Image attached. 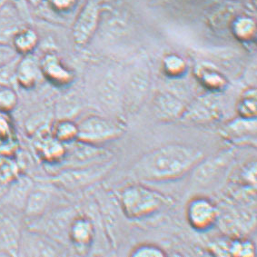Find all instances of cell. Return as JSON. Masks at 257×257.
Segmentation results:
<instances>
[{
	"label": "cell",
	"mask_w": 257,
	"mask_h": 257,
	"mask_svg": "<svg viewBox=\"0 0 257 257\" xmlns=\"http://www.w3.org/2000/svg\"><path fill=\"white\" fill-rule=\"evenodd\" d=\"M204 153L184 144H169L145 154L135 164L133 175L146 181H170L180 178L197 167Z\"/></svg>",
	"instance_id": "cell-1"
},
{
	"label": "cell",
	"mask_w": 257,
	"mask_h": 257,
	"mask_svg": "<svg viewBox=\"0 0 257 257\" xmlns=\"http://www.w3.org/2000/svg\"><path fill=\"white\" fill-rule=\"evenodd\" d=\"M119 202L124 214L134 220L149 217L170 204L167 196L141 184L124 187L120 193Z\"/></svg>",
	"instance_id": "cell-2"
},
{
	"label": "cell",
	"mask_w": 257,
	"mask_h": 257,
	"mask_svg": "<svg viewBox=\"0 0 257 257\" xmlns=\"http://www.w3.org/2000/svg\"><path fill=\"white\" fill-rule=\"evenodd\" d=\"M77 139L93 145L114 140L124 132V124L100 115H89L77 124Z\"/></svg>",
	"instance_id": "cell-3"
},
{
	"label": "cell",
	"mask_w": 257,
	"mask_h": 257,
	"mask_svg": "<svg viewBox=\"0 0 257 257\" xmlns=\"http://www.w3.org/2000/svg\"><path fill=\"white\" fill-rule=\"evenodd\" d=\"M100 18L101 8L98 0H86L72 28V38L76 46L85 47L90 42L98 29Z\"/></svg>",
	"instance_id": "cell-4"
},
{
	"label": "cell",
	"mask_w": 257,
	"mask_h": 257,
	"mask_svg": "<svg viewBox=\"0 0 257 257\" xmlns=\"http://www.w3.org/2000/svg\"><path fill=\"white\" fill-rule=\"evenodd\" d=\"M66 152L62 163L66 168L87 167L100 163L106 162L108 152L98 148L97 145L86 143L76 139L70 143L65 144Z\"/></svg>",
	"instance_id": "cell-5"
},
{
	"label": "cell",
	"mask_w": 257,
	"mask_h": 257,
	"mask_svg": "<svg viewBox=\"0 0 257 257\" xmlns=\"http://www.w3.org/2000/svg\"><path fill=\"white\" fill-rule=\"evenodd\" d=\"M186 219L191 227L204 232L214 226L218 218V209L206 197L193 198L186 206Z\"/></svg>",
	"instance_id": "cell-6"
},
{
	"label": "cell",
	"mask_w": 257,
	"mask_h": 257,
	"mask_svg": "<svg viewBox=\"0 0 257 257\" xmlns=\"http://www.w3.org/2000/svg\"><path fill=\"white\" fill-rule=\"evenodd\" d=\"M110 167L108 163L104 162L87 167L66 168L57 176L56 182L67 188L82 187L100 179Z\"/></svg>",
	"instance_id": "cell-7"
},
{
	"label": "cell",
	"mask_w": 257,
	"mask_h": 257,
	"mask_svg": "<svg viewBox=\"0 0 257 257\" xmlns=\"http://www.w3.org/2000/svg\"><path fill=\"white\" fill-rule=\"evenodd\" d=\"M41 75L53 85L66 86L74 80V73L54 53H48L39 62Z\"/></svg>",
	"instance_id": "cell-8"
},
{
	"label": "cell",
	"mask_w": 257,
	"mask_h": 257,
	"mask_svg": "<svg viewBox=\"0 0 257 257\" xmlns=\"http://www.w3.org/2000/svg\"><path fill=\"white\" fill-rule=\"evenodd\" d=\"M155 114L162 121H174L182 118L186 112L185 102L170 92L158 93L153 101Z\"/></svg>",
	"instance_id": "cell-9"
},
{
	"label": "cell",
	"mask_w": 257,
	"mask_h": 257,
	"mask_svg": "<svg viewBox=\"0 0 257 257\" xmlns=\"http://www.w3.org/2000/svg\"><path fill=\"white\" fill-rule=\"evenodd\" d=\"M221 114L218 100L214 96H201L190 105L186 106V112L182 118L193 122H210L219 117Z\"/></svg>",
	"instance_id": "cell-10"
},
{
	"label": "cell",
	"mask_w": 257,
	"mask_h": 257,
	"mask_svg": "<svg viewBox=\"0 0 257 257\" xmlns=\"http://www.w3.org/2000/svg\"><path fill=\"white\" fill-rule=\"evenodd\" d=\"M195 76L201 85L212 93L221 92L228 85L224 74L207 63H201L195 67Z\"/></svg>",
	"instance_id": "cell-11"
},
{
	"label": "cell",
	"mask_w": 257,
	"mask_h": 257,
	"mask_svg": "<svg viewBox=\"0 0 257 257\" xmlns=\"http://www.w3.org/2000/svg\"><path fill=\"white\" fill-rule=\"evenodd\" d=\"M41 75L39 63L31 54L19 58L16 69V80L24 88H32L37 85Z\"/></svg>",
	"instance_id": "cell-12"
},
{
	"label": "cell",
	"mask_w": 257,
	"mask_h": 257,
	"mask_svg": "<svg viewBox=\"0 0 257 257\" xmlns=\"http://www.w3.org/2000/svg\"><path fill=\"white\" fill-rule=\"evenodd\" d=\"M56 248L46 239L32 232L23 233L20 236L19 252L26 255H56Z\"/></svg>",
	"instance_id": "cell-13"
},
{
	"label": "cell",
	"mask_w": 257,
	"mask_h": 257,
	"mask_svg": "<svg viewBox=\"0 0 257 257\" xmlns=\"http://www.w3.org/2000/svg\"><path fill=\"white\" fill-rule=\"evenodd\" d=\"M223 132L226 138L234 142L254 139L256 135V118H243L239 116L226 124Z\"/></svg>",
	"instance_id": "cell-14"
},
{
	"label": "cell",
	"mask_w": 257,
	"mask_h": 257,
	"mask_svg": "<svg viewBox=\"0 0 257 257\" xmlns=\"http://www.w3.org/2000/svg\"><path fill=\"white\" fill-rule=\"evenodd\" d=\"M94 234V225L88 218L77 217L72 222L69 228V237L76 247H87L92 243Z\"/></svg>",
	"instance_id": "cell-15"
},
{
	"label": "cell",
	"mask_w": 257,
	"mask_h": 257,
	"mask_svg": "<svg viewBox=\"0 0 257 257\" xmlns=\"http://www.w3.org/2000/svg\"><path fill=\"white\" fill-rule=\"evenodd\" d=\"M230 29L233 37L243 43H250L256 37L255 20L247 15H236L230 24Z\"/></svg>",
	"instance_id": "cell-16"
},
{
	"label": "cell",
	"mask_w": 257,
	"mask_h": 257,
	"mask_svg": "<svg viewBox=\"0 0 257 257\" xmlns=\"http://www.w3.org/2000/svg\"><path fill=\"white\" fill-rule=\"evenodd\" d=\"M149 78L147 72L143 69L135 72L129 81V106L133 107L139 105L148 89Z\"/></svg>",
	"instance_id": "cell-17"
},
{
	"label": "cell",
	"mask_w": 257,
	"mask_h": 257,
	"mask_svg": "<svg viewBox=\"0 0 257 257\" xmlns=\"http://www.w3.org/2000/svg\"><path fill=\"white\" fill-rule=\"evenodd\" d=\"M38 34L31 28L20 29L12 38L15 51L22 56L29 55L33 52L38 47Z\"/></svg>",
	"instance_id": "cell-18"
},
{
	"label": "cell",
	"mask_w": 257,
	"mask_h": 257,
	"mask_svg": "<svg viewBox=\"0 0 257 257\" xmlns=\"http://www.w3.org/2000/svg\"><path fill=\"white\" fill-rule=\"evenodd\" d=\"M38 152L45 160L49 163H59L63 159L66 152L65 144L58 141L57 138H42L38 141Z\"/></svg>",
	"instance_id": "cell-19"
},
{
	"label": "cell",
	"mask_w": 257,
	"mask_h": 257,
	"mask_svg": "<svg viewBox=\"0 0 257 257\" xmlns=\"http://www.w3.org/2000/svg\"><path fill=\"white\" fill-rule=\"evenodd\" d=\"M21 234L10 221L0 222V252L15 254L19 252Z\"/></svg>",
	"instance_id": "cell-20"
},
{
	"label": "cell",
	"mask_w": 257,
	"mask_h": 257,
	"mask_svg": "<svg viewBox=\"0 0 257 257\" xmlns=\"http://www.w3.org/2000/svg\"><path fill=\"white\" fill-rule=\"evenodd\" d=\"M236 111L240 117L256 118V88L248 87L243 91L236 105Z\"/></svg>",
	"instance_id": "cell-21"
},
{
	"label": "cell",
	"mask_w": 257,
	"mask_h": 257,
	"mask_svg": "<svg viewBox=\"0 0 257 257\" xmlns=\"http://www.w3.org/2000/svg\"><path fill=\"white\" fill-rule=\"evenodd\" d=\"M50 193L44 189L35 190L28 196L26 204V213L28 215L37 216L43 214L44 211L47 209L49 201H50Z\"/></svg>",
	"instance_id": "cell-22"
},
{
	"label": "cell",
	"mask_w": 257,
	"mask_h": 257,
	"mask_svg": "<svg viewBox=\"0 0 257 257\" xmlns=\"http://www.w3.org/2000/svg\"><path fill=\"white\" fill-rule=\"evenodd\" d=\"M224 253L228 256H253L255 255V247L246 239H233L224 242Z\"/></svg>",
	"instance_id": "cell-23"
},
{
	"label": "cell",
	"mask_w": 257,
	"mask_h": 257,
	"mask_svg": "<svg viewBox=\"0 0 257 257\" xmlns=\"http://www.w3.org/2000/svg\"><path fill=\"white\" fill-rule=\"evenodd\" d=\"M53 137L63 144L75 141L78 137L77 124L68 119L58 121L53 130Z\"/></svg>",
	"instance_id": "cell-24"
},
{
	"label": "cell",
	"mask_w": 257,
	"mask_h": 257,
	"mask_svg": "<svg viewBox=\"0 0 257 257\" xmlns=\"http://www.w3.org/2000/svg\"><path fill=\"white\" fill-rule=\"evenodd\" d=\"M163 70L169 77L177 78L184 76L187 69L186 60L176 54H169L164 57Z\"/></svg>",
	"instance_id": "cell-25"
},
{
	"label": "cell",
	"mask_w": 257,
	"mask_h": 257,
	"mask_svg": "<svg viewBox=\"0 0 257 257\" xmlns=\"http://www.w3.org/2000/svg\"><path fill=\"white\" fill-rule=\"evenodd\" d=\"M19 175V166L13 158L0 155V184L14 181Z\"/></svg>",
	"instance_id": "cell-26"
},
{
	"label": "cell",
	"mask_w": 257,
	"mask_h": 257,
	"mask_svg": "<svg viewBox=\"0 0 257 257\" xmlns=\"http://www.w3.org/2000/svg\"><path fill=\"white\" fill-rule=\"evenodd\" d=\"M19 96L16 91L10 86H0V111L11 112L16 108Z\"/></svg>",
	"instance_id": "cell-27"
},
{
	"label": "cell",
	"mask_w": 257,
	"mask_h": 257,
	"mask_svg": "<svg viewBox=\"0 0 257 257\" xmlns=\"http://www.w3.org/2000/svg\"><path fill=\"white\" fill-rule=\"evenodd\" d=\"M134 257H165L167 253L165 250L156 244L142 243L134 248L130 253Z\"/></svg>",
	"instance_id": "cell-28"
},
{
	"label": "cell",
	"mask_w": 257,
	"mask_h": 257,
	"mask_svg": "<svg viewBox=\"0 0 257 257\" xmlns=\"http://www.w3.org/2000/svg\"><path fill=\"white\" fill-rule=\"evenodd\" d=\"M19 60L14 57L0 65V86H9L12 79H16V69Z\"/></svg>",
	"instance_id": "cell-29"
},
{
	"label": "cell",
	"mask_w": 257,
	"mask_h": 257,
	"mask_svg": "<svg viewBox=\"0 0 257 257\" xmlns=\"http://www.w3.org/2000/svg\"><path fill=\"white\" fill-rule=\"evenodd\" d=\"M53 10L58 13H67L75 9L77 0H48Z\"/></svg>",
	"instance_id": "cell-30"
},
{
	"label": "cell",
	"mask_w": 257,
	"mask_h": 257,
	"mask_svg": "<svg viewBox=\"0 0 257 257\" xmlns=\"http://www.w3.org/2000/svg\"><path fill=\"white\" fill-rule=\"evenodd\" d=\"M242 176L244 181L247 183L249 186H255L256 184V165L255 162H251L244 167L242 172Z\"/></svg>",
	"instance_id": "cell-31"
},
{
	"label": "cell",
	"mask_w": 257,
	"mask_h": 257,
	"mask_svg": "<svg viewBox=\"0 0 257 257\" xmlns=\"http://www.w3.org/2000/svg\"><path fill=\"white\" fill-rule=\"evenodd\" d=\"M15 52L14 48L0 44V65L14 58Z\"/></svg>",
	"instance_id": "cell-32"
},
{
	"label": "cell",
	"mask_w": 257,
	"mask_h": 257,
	"mask_svg": "<svg viewBox=\"0 0 257 257\" xmlns=\"http://www.w3.org/2000/svg\"><path fill=\"white\" fill-rule=\"evenodd\" d=\"M22 14L27 15V1L26 0H11Z\"/></svg>",
	"instance_id": "cell-33"
},
{
	"label": "cell",
	"mask_w": 257,
	"mask_h": 257,
	"mask_svg": "<svg viewBox=\"0 0 257 257\" xmlns=\"http://www.w3.org/2000/svg\"><path fill=\"white\" fill-rule=\"evenodd\" d=\"M26 1H29V2H31L33 4H39V3H42V2L46 1V0H26Z\"/></svg>",
	"instance_id": "cell-34"
},
{
	"label": "cell",
	"mask_w": 257,
	"mask_h": 257,
	"mask_svg": "<svg viewBox=\"0 0 257 257\" xmlns=\"http://www.w3.org/2000/svg\"><path fill=\"white\" fill-rule=\"evenodd\" d=\"M250 1H251V3L253 6H255V4H256V0H250Z\"/></svg>",
	"instance_id": "cell-35"
}]
</instances>
